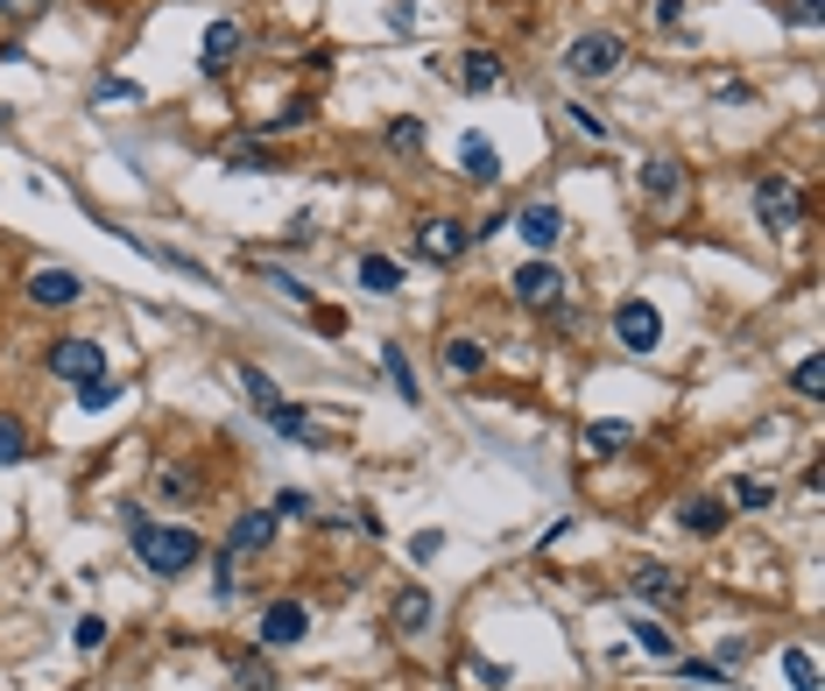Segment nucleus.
I'll use <instances>...</instances> for the list:
<instances>
[{"label": "nucleus", "instance_id": "nucleus-1", "mask_svg": "<svg viewBox=\"0 0 825 691\" xmlns=\"http://www.w3.org/2000/svg\"><path fill=\"white\" fill-rule=\"evenodd\" d=\"M127 515V536H134V550H142V565L156 571V579H177V571H190L198 565V536L190 529H148V515L142 508H121Z\"/></svg>", "mask_w": 825, "mask_h": 691}, {"label": "nucleus", "instance_id": "nucleus-2", "mask_svg": "<svg viewBox=\"0 0 825 691\" xmlns=\"http://www.w3.org/2000/svg\"><path fill=\"white\" fill-rule=\"evenodd\" d=\"M621 56H628V43L613 29H586V35H571L565 43V71L579 85H592V79H613V71H621Z\"/></svg>", "mask_w": 825, "mask_h": 691}, {"label": "nucleus", "instance_id": "nucleus-3", "mask_svg": "<svg viewBox=\"0 0 825 691\" xmlns=\"http://www.w3.org/2000/svg\"><path fill=\"white\" fill-rule=\"evenodd\" d=\"M613 339H621L628 353H657V346H663L657 303H649V297H621V303H613Z\"/></svg>", "mask_w": 825, "mask_h": 691}, {"label": "nucleus", "instance_id": "nucleus-4", "mask_svg": "<svg viewBox=\"0 0 825 691\" xmlns=\"http://www.w3.org/2000/svg\"><path fill=\"white\" fill-rule=\"evenodd\" d=\"M755 219L770 226V234H791V226L804 219V190L791 177H762L755 184Z\"/></svg>", "mask_w": 825, "mask_h": 691}, {"label": "nucleus", "instance_id": "nucleus-5", "mask_svg": "<svg viewBox=\"0 0 825 691\" xmlns=\"http://www.w3.org/2000/svg\"><path fill=\"white\" fill-rule=\"evenodd\" d=\"M255 636H261V649H290V642H303V636H311V607H303V600H268Z\"/></svg>", "mask_w": 825, "mask_h": 691}, {"label": "nucleus", "instance_id": "nucleus-6", "mask_svg": "<svg viewBox=\"0 0 825 691\" xmlns=\"http://www.w3.org/2000/svg\"><path fill=\"white\" fill-rule=\"evenodd\" d=\"M515 303H523V311H558V303H565V276L550 261H523V268H515Z\"/></svg>", "mask_w": 825, "mask_h": 691}, {"label": "nucleus", "instance_id": "nucleus-7", "mask_svg": "<svg viewBox=\"0 0 825 691\" xmlns=\"http://www.w3.org/2000/svg\"><path fill=\"white\" fill-rule=\"evenodd\" d=\"M50 374H56V381H92V374H106V346H92V339H56V346H50Z\"/></svg>", "mask_w": 825, "mask_h": 691}, {"label": "nucleus", "instance_id": "nucleus-8", "mask_svg": "<svg viewBox=\"0 0 825 691\" xmlns=\"http://www.w3.org/2000/svg\"><path fill=\"white\" fill-rule=\"evenodd\" d=\"M85 297V282L71 276V268H35L29 276V303L35 311H64V303H79Z\"/></svg>", "mask_w": 825, "mask_h": 691}, {"label": "nucleus", "instance_id": "nucleus-9", "mask_svg": "<svg viewBox=\"0 0 825 691\" xmlns=\"http://www.w3.org/2000/svg\"><path fill=\"white\" fill-rule=\"evenodd\" d=\"M466 226H458V219H424V234H416V255H424V261H458V255H466Z\"/></svg>", "mask_w": 825, "mask_h": 691}, {"label": "nucleus", "instance_id": "nucleus-10", "mask_svg": "<svg viewBox=\"0 0 825 691\" xmlns=\"http://www.w3.org/2000/svg\"><path fill=\"white\" fill-rule=\"evenodd\" d=\"M261 424H268V431H282V437H297V445H324V424H318L311 410H303V402H276Z\"/></svg>", "mask_w": 825, "mask_h": 691}, {"label": "nucleus", "instance_id": "nucleus-11", "mask_svg": "<svg viewBox=\"0 0 825 691\" xmlns=\"http://www.w3.org/2000/svg\"><path fill=\"white\" fill-rule=\"evenodd\" d=\"M515 234H523L529 247H558L565 240V213L558 205H523V213H515Z\"/></svg>", "mask_w": 825, "mask_h": 691}, {"label": "nucleus", "instance_id": "nucleus-12", "mask_svg": "<svg viewBox=\"0 0 825 691\" xmlns=\"http://www.w3.org/2000/svg\"><path fill=\"white\" fill-rule=\"evenodd\" d=\"M628 586H636L649 607H678V600H684L678 571H663V565H636V571H628Z\"/></svg>", "mask_w": 825, "mask_h": 691}, {"label": "nucleus", "instance_id": "nucleus-13", "mask_svg": "<svg viewBox=\"0 0 825 691\" xmlns=\"http://www.w3.org/2000/svg\"><path fill=\"white\" fill-rule=\"evenodd\" d=\"M268 536H276V515H268V508H247L240 523H234V536H226V550L247 558V550H268Z\"/></svg>", "mask_w": 825, "mask_h": 691}, {"label": "nucleus", "instance_id": "nucleus-14", "mask_svg": "<svg viewBox=\"0 0 825 691\" xmlns=\"http://www.w3.org/2000/svg\"><path fill=\"white\" fill-rule=\"evenodd\" d=\"M389 628H395V636H424V628H431V592H424V586L395 592V613H389Z\"/></svg>", "mask_w": 825, "mask_h": 691}, {"label": "nucleus", "instance_id": "nucleus-15", "mask_svg": "<svg viewBox=\"0 0 825 691\" xmlns=\"http://www.w3.org/2000/svg\"><path fill=\"white\" fill-rule=\"evenodd\" d=\"M458 163H466L473 184H502V156H494L487 134H466V142H458Z\"/></svg>", "mask_w": 825, "mask_h": 691}, {"label": "nucleus", "instance_id": "nucleus-16", "mask_svg": "<svg viewBox=\"0 0 825 691\" xmlns=\"http://www.w3.org/2000/svg\"><path fill=\"white\" fill-rule=\"evenodd\" d=\"M458 64H466V71H458V85H466V92H494V85L508 79V71H502V56H494V50H466Z\"/></svg>", "mask_w": 825, "mask_h": 691}, {"label": "nucleus", "instance_id": "nucleus-17", "mask_svg": "<svg viewBox=\"0 0 825 691\" xmlns=\"http://www.w3.org/2000/svg\"><path fill=\"white\" fill-rule=\"evenodd\" d=\"M642 190H649V198H663V205H670V198H678V190H684V169L670 163V156H649V163H642Z\"/></svg>", "mask_w": 825, "mask_h": 691}, {"label": "nucleus", "instance_id": "nucleus-18", "mask_svg": "<svg viewBox=\"0 0 825 691\" xmlns=\"http://www.w3.org/2000/svg\"><path fill=\"white\" fill-rule=\"evenodd\" d=\"M360 290H374V297H395V290H402V261H389V255H368V261H360Z\"/></svg>", "mask_w": 825, "mask_h": 691}, {"label": "nucleus", "instance_id": "nucleus-19", "mask_svg": "<svg viewBox=\"0 0 825 691\" xmlns=\"http://www.w3.org/2000/svg\"><path fill=\"white\" fill-rule=\"evenodd\" d=\"M684 529H692V536H720L726 529V502H713V494L684 502Z\"/></svg>", "mask_w": 825, "mask_h": 691}, {"label": "nucleus", "instance_id": "nucleus-20", "mask_svg": "<svg viewBox=\"0 0 825 691\" xmlns=\"http://www.w3.org/2000/svg\"><path fill=\"white\" fill-rule=\"evenodd\" d=\"M234 50H240V29H234V22H213V29H205V71H226V64H234Z\"/></svg>", "mask_w": 825, "mask_h": 691}, {"label": "nucleus", "instance_id": "nucleus-21", "mask_svg": "<svg viewBox=\"0 0 825 691\" xmlns=\"http://www.w3.org/2000/svg\"><path fill=\"white\" fill-rule=\"evenodd\" d=\"M234 381H240V389H247V402H255V410L268 416V410H276V402H282V389H276V381H268L261 368H247V360H240V368H234Z\"/></svg>", "mask_w": 825, "mask_h": 691}, {"label": "nucleus", "instance_id": "nucleus-22", "mask_svg": "<svg viewBox=\"0 0 825 691\" xmlns=\"http://www.w3.org/2000/svg\"><path fill=\"white\" fill-rule=\"evenodd\" d=\"M783 678H791V691H818V657L812 649H783Z\"/></svg>", "mask_w": 825, "mask_h": 691}, {"label": "nucleus", "instance_id": "nucleus-23", "mask_svg": "<svg viewBox=\"0 0 825 691\" xmlns=\"http://www.w3.org/2000/svg\"><path fill=\"white\" fill-rule=\"evenodd\" d=\"M29 458V424L22 416H0V466H22Z\"/></svg>", "mask_w": 825, "mask_h": 691}, {"label": "nucleus", "instance_id": "nucleus-24", "mask_svg": "<svg viewBox=\"0 0 825 691\" xmlns=\"http://www.w3.org/2000/svg\"><path fill=\"white\" fill-rule=\"evenodd\" d=\"M636 649H649V657H678V636H670V628L663 621H649V613H642V621H636Z\"/></svg>", "mask_w": 825, "mask_h": 691}, {"label": "nucleus", "instance_id": "nucleus-25", "mask_svg": "<svg viewBox=\"0 0 825 691\" xmlns=\"http://www.w3.org/2000/svg\"><path fill=\"white\" fill-rule=\"evenodd\" d=\"M113 402H121V381H106V374H92V381H79V410H113Z\"/></svg>", "mask_w": 825, "mask_h": 691}, {"label": "nucleus", "instance_id": "nucleus-26", "mask_svg": "<svg viewBox=\"0 0 825 691\" xmlns=\"http://www.w3.org/2000/svg\"><path fill=\"white\" fill-rule=\"evenodd\" d=\"M234 678H240V691H276V684H282L261 657H234Z\"/></svg>", "mask_w": 825, "mask_h": 691}, {"label": "nucleus", "instance_id": "nucleus-27", "mask_svg": "<svg viewBox=\"0 0 825 691\" xmlns=\"http://www.w3.org/2000/svg\"><path fill=\"white\" fill-rule=\"evenodd\" d=\"M445 360H452V374H479V368H487V346H479V339H452Z\"/></svg>", "mask_w": 825, "mask_h": 691}, {"label": "nucleus", "instance_id": "nucleus-28", "mask_svg": "<svg viewBox=\"0 0 825 691\" xmlns=\"http://www.w3.org/2000/svg\"><path fill=\"white\" fill-rule=\"evenodd\" d=\"M381 368H389V381H395L402 402H416V374H410V360H402V346H381Z\"/></svg>", "mask_w": 825, "mask_h": 691}, {"label": "nucleus", "instance_id": "nucleus-29", "mask_svg": "<svg viewBox=\"0 0 825 691\" xmlns=\"http://www.w3.org/2000/svg\"><path fill=\"white\" fill-rule=\"evenodd\" d=\"M586 445L592 452H628V445H636V431H628V424H586Z\"/></svg>", "mask_w": 825, "mask_h": 691}, {"label": "nucleus", "instance_id": "nucleus-30", "mask_svg": "<svg viewBox=\"0 0 825 691\" xmlns=\"http://www.w3.org/2000/svg\"><path fill=\"white\" fill-rule=\"evenodd\" d=\"M389 148L416 156V148H424V121H410V113H402V121H389Z\"/></svg>", "mask_w": 825, "mask_h": 691}, {"label": "nucleus", "instance_id": "nucleus-31", "mask_svg": "<svg viewBox=\"0 0 825 691\" xmlns=\"http://www.w3.org/2000/svg\"><path fill=\"white\" fill-rule=\"evenodd\" d=\"M776 487H762V479H734V508H770Z\"/></svg>", "mask_w": 825, "mask_h": 691}, {"label": "nucleus", "instance_id": "nucleus-32", "mask_svg": "<svg viewBox=\"0 0 825 691\" xmlns=\"http://www.w3.org/2000/svg\"><path fill=\"white\" fill-rule=\"evenodd\" d=\"M35 14H50V0H0V22H35Z\"/></svg>", "mask_w": 825, "mask_h": 691}, {"label": "nucleus", "instance_id": "nucleus-33", "mask_svg": "<svg viewBox=\"0 0 825 691\" xmlns=\"http://www.w3.org/2000/svg\"><path fill=\"white\" fill-rule=\"evenodd\" d=\"M791 381H797V395H818V389H825V368H818V360H797Z\"/></svg>", "mask_w": 825, "mask_h": 691}, {"label": "nucleus", "instance_id": "nucleus-34", "mask_svg": "<svg viewBox=\"0 0 825 691\" xmlns=\"http://www.w3.org/2000/svg\"><path fill=\"white\" fill-rule=\"evenodd\" d=\"M71 642H79V649H100V642H106V621H100V613H85V621L71 628Z\"/></svg>", "mask_w": 825, "mask_h": 691}, {"label": "nucleus", "instance_id": "nucleus-35", "mask_svg": "<svg viewBox=\"0 0 825 691\" xmlns=\"http://www.w3.org/2000/svg\"><path fill=\"white\" fill-rule=\"evenodd\" d=\"M92 100H142V85H127V79H100V85H92Z\"/></svg>", "mask_w": 825, "mask_h": 691}, {"label": "nucleus", "instance_id": "nucleus-36", "mask_svg": "<svg viewBox=\"0 0 825 691\" xmlns=\"http://www.w3.org/2000/svg\"><path fill=\"white\" fill-rule=\"evenodd\" d=\"M783 14H791L797 29H818V22H825V8H818V0H791V8H783Z\"/></svg>", "mask_w": 825, "mask_h": 691}, {"label": "nucleus", "instance_id": "nucleus-37", "mask_svg": "<svg viewBox=\"0 0 825 691\" xmlns=\"http://www.w3.org/2000/svg\"><path fill=\"white\" fill-rule=\"evenodd\" d=\"M437 544H445V536H437V529H416V544H410V558H416V565H431V558H437Z\"/></svg>", "mask_w": 825, "mask_h": 691}, {"label": "nucleus", "instance_id": "nucleus-38", "mask_svg": "<svg viewBox=\"0 0 825 691\" xmlns=\"http://www.w3.org/2000/svg\"><path fill=\"white\" fill-rule=\"evenodd\" d=\"M565 121H579V134H592V142H607V121H600V113H586V106H571V113H565Z\"/></svg>", "mask_w": 825, "mask_h": 691}, {"label": "nucleus", "instance_id": "nucleus-39", "mask_svg": "<svg viewBox=\"0 0 825 691\" xmlns=\"http://www.w3.org/2000/svg\"><path fill=\"white\" fill-rule=\"evenodd\" d=\"M684 678H692V684H726L720 663H684Z\"/></svg>", "mask_w": 825, "mask_h": 691}, {"label": "nucleus", "instance_id": "nucleus-40", "mask_svg": "<svg viewBox=\"0 0 825 691\" xmlns=\"http://www.w3.org/2000/svg\"><path fill=\"white\" fill-rule=\"evenodd\" d=\"M649 14H657V22H678V14H684V0H657Z\"/></svg>", "mask_w": 825, "mask_h": 691}]
</instances>
